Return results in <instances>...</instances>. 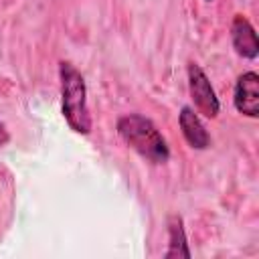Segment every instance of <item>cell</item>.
I'll use <instances>...</instances> for the list:
<instances>
[{
    "label": "cell",
    "instance_id": "cell-1",
    "mask_svg": "<svg viewBox=\"0 0 259 259\" xmlns=\"http://www.w3.org/2000/svg\"><path fill=\"white\" fill-rule=\"evenodd\" d=\"M59 79H61V111L65 121L75 134L87 136L91 132V113L87 107V89L85 79L79 69L69 63H59Z\"/></svg>",
    "mask_w": 259,
    "mask_h": 259
},
{
    "label": "cell",
    "instance_id": "cell-2",
    "mask_svg": "<svg viewBox=\"0 0 259 259\" xmlns=\"http://www.w3.org/2000/svg\"><path fill=\"white\" fill-rule=\"evenodd\" d=\"M117 134L119 138L136 150L142 158H146L152 164H164L170 158V148L160 134V130L154 125L152 119L144 117L142 113H127L117 119Z\"/></svg>",
    "mask_w": 259,
    "mask_h": 259
},
{
    "label": "cell",
    "instance_id": "cell-3",
    "mask_svg": "<svg viewBox=\"0 0 259 259\" xmlns=\"http://www.w3.org/2000/svg\"><path fill=\"white\" fill-rule=\"evenodd\" d=\"M188 91H190V97L194 101V107L198 113H202L204 117L208 119H214L219 115V99H217V93L206 77V73L202 71L200 65H196L194 61L188 63Z\"/></svg>",
    "mask_w": 259,
    "mask_h": 259
},
{
    "label": "cell",
    "instance_id": "cell-4",
    "mask_svg": "<svg viewBox=\"0 0 259 259\" xmlns=\"http://www.w3.org/2000/svg\"><path fill=\"white\" fill-rule=\"evenodd\" d=\"M233 101L239 113L247 117L259 115V75L255 71H247L237 79Z\"/></svg>",
    "mask_w": 259,
    "mask_h": 259
},
{
    "label": "cell",
    "instance_id": "cell-5",
    "mask_svg": "<svg viewBox=\"0 0 259 259\" xmlns=\"http://www.w3.org/2000/svg\"><path fill=\"white\" fill-rule=\"evenodd\" d=\"M231 40L239 57L243 59H255L259 53V42H257V32L253 24L247 20L243 14H235L231 22Z\"/></svg>",
    "mask_w": 259,
    "mask_h": 259
},
{
    "label": "cell",
    "instance_id": "cell-6",
    "mask_svg": "<svg viewBox=\"0 0 259 259\" xmlns=\"http://www.w3.org/2000/svg\"><path fill=\"white\" fill-rule=\"evenodd\" d=\"M178 121H180L182 136H184V140L188 142L190 148H194V150H206L210 146V136H208L206 127L202 125L200 117L196 115V111L192 107L184 105L180 109Z\"/></svg>",
    "mask_w": 259,
    "mask_h": 259
},
{
    "label": "cell",
    "instance_id": "cell-7",
    "mask_svg": "<svg viewBox=\"0 0 259 259\" xmlns=\"http://www.w3.org/2000/svg\"><path fill=\"white\" fill-rule=\"evenodd\" d=\"M166 259L172 257H190V249L186 243V235H184V223L180 214H170L168 217V249L164 253Z\"/></svg>",
    "mask_w": 259,
    "mask_h": 259
},
{
    "label": "cell",
    "instance_id": "cell-8",
    "mask_svg": "<svg viewBox=\"0 0 259 259\" xmlns=\"http://www.w3.org/2000/svg\"><path fill=\"white\" fill-rule=\"evenodd\" d=\"M8 142H10V134H8L6 125L0 121V146H6Z\"/></svg>",
    "mask_w": 259,
    "mask_h": 259
}]
</instances>
